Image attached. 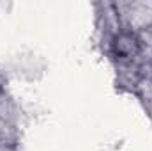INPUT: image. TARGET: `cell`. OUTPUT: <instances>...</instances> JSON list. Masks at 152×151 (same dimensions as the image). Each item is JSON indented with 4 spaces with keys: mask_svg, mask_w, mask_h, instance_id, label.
<instances>
[{
    "mask_svg": "<svg viewBox=\"0 0 152 151\" xmlns=\"http://www.w3.org/2000/svg\"><path fill=\"white\" fill-rule=\"evenodd\" d=\"M113 53L120 62H133L140 55V43L133 34H120L113 39Z\"/></svg>",
    "mask_w": 152,
    "mask_h": 151,
    "instance_id": "1",
    "label": "cell"
}]
</instances>
